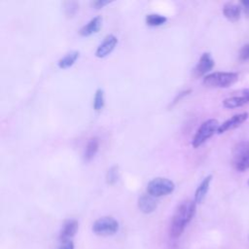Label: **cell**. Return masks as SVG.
<instances>
[{
  "mask_svg": "<svg viewBox=\"0 0 249 249\" xmlns=\"http://www.w3.org/2000/svg\"><path fill=\"white\" fill-rule=\"evenodd\" d=\"M79 54L80 53L78 51H72V52L67 53L62 58H60L58 60V62H57L58 67L61 69H65V68L72 66L75 63V61L78 59Z\"/></svg>",
  "mask_w": 249,
  "mask_h": 249,
  "instance_id": "cell-17",
  "label": "cell"
},
{
  "mask_svg": "<svg viewBox=\"0 0 249 249\" xmlns=\"http://www.w3.org/2000/svg\"><path fill=\"white\" fill-rule=\"evenodd\" d=\"M196 201L184 200L175 210L170 226V236L173 238L179 237L185 230V227L193 219L196 213Z\"/></svg>",
  "mask_w": 249,
  "mask_h": 249,
  "instance_id": "cell-1",
  "label": "cell"
},
{
  "mask_svg": "<svg viewBox=\"0 0 249 249\" xmlns=\"http://www.w3.org/2000/svg\"><path fill=\"white\" fill-rule=\"evenodd\" d=\"M119 230V222L110 216H104L97 219L92 225V231L95 234L108 236L115 234Z\"/></svg>",
  "mask_w": 249,
  "mask_h": 249,
  "instance_id": "cell-6",
  "label": "cell"
},
{
  "mask_svg": "<svg viewBox=\"0 0 249 249\" xmlns=\"http://www.w3.org/2000/svg\"><path fill=\"white\" fill-rule=\"evenodd\" d=\"M110 2L111 1H108V0H96V1L91 2V5L95 9H100V8H103L104 6H106L107 4H109Z\"/></svg>",
  "mask_w": 249,
  "mask_h": 249,
  "instance_id": "cell-23",
  "label": "cell"
},
{
  "mask_svg": "<svg viewBox=\"0 0 249 249\" xmlns=\"http://www.w3.org/2000/svg\"><path fill=\"white\" fill-rule=\"evenodd\" d=\"M214 59L209 53H203L199 57V60L194 68V74L196 77H201L210 72L214 67Z\"/></svg>",
  "mask_w": 249,
  "mask_h": 249,
  "instance_id": "cell-8",
  "label": "cell"
},
{
  "mask_svg": "<svg viewBox=\"0 0 249 249\" xmlns=\"http://www.w3.org/2000/svg\"><path fill=\"white\" fill-rule=\"evenodd\" d=\"M247 103H249V89H244L241 90L239 94L232 95L224 99L223 106L227 109H234L241 107Z\"/></svg>",
  "mask_w": 249,
  "mask_h": 249,
  "instance_id": "cell-9",
  "label": "cell"
},
{
  "mask_svg": "<svg viewBox=\"0 0 249 249\" xmlns=\"http://www.w3.org/2000/svg\"><path fill=\"white\" fill-rule=\"evenodd\" d=\"M231 164L239 172L249 169V141H240L233 147Z\"/></svg>",
  "mask_w": 249,
  "mask_h": 249,
  "instance_id": "cell-2",
  "label": "cell"
},
{
  "mask_svg": "<svg viewBox=\"0 0 249 249\" xmlns=\"http://www.w3.org/2000/svg\"><path fill=\"white\" fill-rule=\"evenodd\" d=\"M99 148V140L97 137H92L89 140L85 152H84V160L86 161H89L96 155Z\"/></svg>",
  "mask_w": 249,
  "mask_h": 249,
  "instance_id": "cell-16",
  "label": "cell"
},
{
  "mask_svg": "<svg viewBox=\"0 0 249 249\" xmlns=\"http://www.w3.org/2000/svg\"><path fill=\"white\" fill-rule=\"evenodd\" d=\"M102 25V18L100 16H96L92 18L87 24L81 27L79 30V34L83 37H88L92 34H95L99 31Z\"/></svg>",
  "mask_w": 249,
  "mask_h": 249,
  "instance_id": "cell-12",
  "label": "cell"
},
{
  "mask_svg": "<svg viewBox=\"0 0 249 249\" xmlns=\"http://www.w3.org/2000/svg\"><path fill=\"white\" fill-rule=\"evenodd\" d=\"M219 126H220V124L216 119H209L203 122L198 127V129L196 130L193 138L192 146L194 148H198L207 139H209L215 132H217Z\"/></svg>",
  "mask_w": 249,
  "mask_h": 249,
  "instance_id": "cell-4",
  "label": "cell"
},
{
  "mask_svg": "<svg viewBox=\"0 0 249 249\" xmlns=\"http://www.w3.org/2000/svg\"><path fill=\"white\" fill-rule=\"evenodd\" d=\"M189 92H191V89H188V90H184V91H182V92H180L175 98H174V100H173V104L174 103H176V102H178L179 100H181L184 96H186L187 94H189Z\"/></svg>",
  "mask_w": 249,
  "mask_h": 249,
  "instance_id": "cell-26",
  "label": "cell"
},
{
  "mask_svg": "<svg viewBox=\"0 0 249 249\" xmlns=\"http://www.w3.org/2000/svg\"><path fill=\"white\" fill-rule=\"evenodd\" d=\"M247 184H248V186H249V180H248V182H247Z\"/></svg>",
  "mask_w": 249,
  "mask_h": 249,
  "instance_id": "cell-27",
  "label": "cell"
},
{
  "mask_svg": "<svg viewBox=\"0 0 249 249\" xmlns=\"http://www.w3.org/2000/svg\"><path fill=\"white\" fill-rule=\"evenodd\" d=\"M239 59L240 60H248L249 59V44L244 45L239 51Z\"/></svg>",
  "mask_w": 249,
  "mask_h": 249,
  "instance_id": "cell-22",
  "label": "cell"
},
{
  "mask_svg": "<svg viewBox=\"0 0 249 249\" xmlns=\"http://www.w3.org/2000/svg\"><path fill=\"white\" fill-rule=\"evenodd\" d=\"M244 14L249 17V0H242L239 2Z\"/></svg>",
  "mask_w": 249,
  "mask_h": 249,
  "instance_id": "cell-24",
  "label": "cell"
},
{
  "mask_svg": "<svg viewBox=\"0 0 249 249\" xmlns=\"http://www.w3.org/2000/svg\"><path fill=\"white\" fill-rule=\"evenodd\" d=\"M212 180V175H207L198 185L197 189L196 190L195 193V201L196 203H201L203 201V199L206 196V194L209 190L210 187V183Z\"/></svg>",
  "mask_w": 249,
  "mask_h": 249,
  "instance_id": "cell-15",
  "label": "cell"
},
{
  "mask_svg": "<svg viewBox=\"0 0 249 249\" xmlns=\"http://www.w3.org/2000/svg\"><path fill=\"white\" fill-rule=\"evenodd\" d=\"M238 80L235 72H213L203 78V84L211 88H229Z\"/></svg>",
  "mask_w": 249,
  "mask_h": 249,
  "instance_id": "cell-3",
  "label": "cell"
},
{
  "mask_svg": "<svg viewBox=\"0 0 249 249\" xmlns=\"http://www.w3.org/2000/svg\"><path fill=\"white\" fill-rule=\"evenodd\" d=\"M138 208L141 212L145 214H150L154 212L157 208L156 197L149 194H144L138 198Z\"/></svg>",
  "mask_w": 249,
  "mask_h": 249,
  "instance_id": "cell-13",
  "label": "cell"
},
{
  "mask_svg": "<svg viewBox=\"0 0 249 249\" xmlns=\"http://www.w3.org/2000/svg\"><path fill=\"white\" fill-rule=\"evenodd\" d=\"M241 10H242V8H241L240 4L228 2L223 7V15L230 21L235 22L240 18Z\"/></svg>",
  "mask_w": 249,
  "mask_h": 249,
  "instance_id": "cell-14",
  "label": "cell"
},
{
  "mask_svg": "<svg viewBox=\"0 0 249 249\" xmlns=\"http://www.w3.org/2000/svg\"><path fill=\"white\" fill-rule=\"evenodd\" d=\"M57 249H74V243L72 240L61 242V244Z\"/></svg>",
  "mask_w": 249,
  "mask_h": 249,
  "instance_id": "cell-25",
  "label": "cell"
},
{
  "mask_svg": "<svg viewBox=\"0 0 249 249\" xmlns=\"http://www.w3.org/2000/svg\"><path fill=\"white\" fill-rule=\"evenodd\" d=\"M118 44V39L115 35L109 34L107 35L102 43L97 47L95 51V55L99 58L107 56L109 53H112V51L115 49V47Z\"/></svg>",
  "mask_w": 249,
  "mask_h": 249,
  "instance_id": "cell-10",
  "label": "cell"
},
{
  "mask_svg": "<svg viewBox=\"0 0 249 249\" xmlns=\"http://www.w3.org/2000/svg\"><path fill=\"white\" fill-rule=\"evenodd\" d=\"M145 21L149 26H160L167 21V18L164 16L159 14H149L146 16Z\"/></svg>",
  "mask_w": 249,
  "mask_h": 249,
  "instance_id": "cell-18",
  "label": "cell"
},
{
  "mask_svg": "<svg viewBox=\"0 0 249 249\" xmlns=\"http://www.w3.org/2000/svg\"><path fill=\"white\" fill-rule=\"evenodd\" d=\"M79 229V223L75 219L65 220L59 233V239L61 242L69 241L76 234Z\"/></svg>",
  "mask_w": 249,
  "mask_h": 249,
  "instance_id": "cell-11",
  "label": "cell"
},
{
  "mask_svg": "<svg viewBox=\"0 0 249 249\" xmlns=\"http://www.w3.org/2000/svg\"><path fill=\"white\" fill-rule=\"evenodd\" d=\"M104 106V91L102 89H97L93 97V109L100 111Z\"/></svg>",
  "mask_w": 249,
  "mask_h": 249,
  "instance_id": "cell-20",
  "label": "cell"
},
{
  "mask_svg": "<svg viewBox=\"0 0 249 249\" xmlns=\"http://www.w3.org/2000/svg\"><path fill=\"white\" fill-rule=\"evenodd\" d=\"M79 10V4L75 1H67L64 3V12L66 16L73 17Z\"/></svg>",
  "mask_w": 249,
  "mask_h": 249,
  "instance_id": "cell-21",
  "label": "cell"
},
{
  "mask_svg": "<svg viewBox=\"0 0 249 249\" xmlns=\"http://www.w3.org/2000/svg\"><path fill=\"white\" fill-rule=\"evenodd\" d=\"M175 189V184L164 177L152 179L147 185V194L154 197H160L171 194Z\"/></svg>",
  "mask_w": 249,
  "mask_h": 249,
  "instance_id": "cell-5",
  "label": "cell"
},
{
  "mask_svg": "<svg viewBox=\"0 0 249 249\" xmlns=\"http://www.w3.org/2000/svg\"><path fill=\"white\" fill-rule=\"evenodd\" d=\"M120 178V171L117 165L111 166L106 173V182L109 185H114Z\"/></svg>",
  "mask_w": 249,
  "mask_h": 249,
  "instance_id": "cell-19",
  "label": "cell"
},
{
  "mask_svg": "<svg viewBox=\"0 0 249 249\" xmlns=\"http://www.w3.org/2000/svg\"><path fill=\"white\" fill-rule=\"evenodd\" d=\"M249 117V114L247 112H243V113H239L236 115H233L231 118L228 119L227 121H225L223 124H220L217 133L222 134L225 133L229 130L234 129L236 127H238L239 125H241Z\"/></svg>",
  "mask_w": 249,
  "mask_h": 249,
  "instance_id": "cell-7",
  "label": "cell"
}]
</instances>
